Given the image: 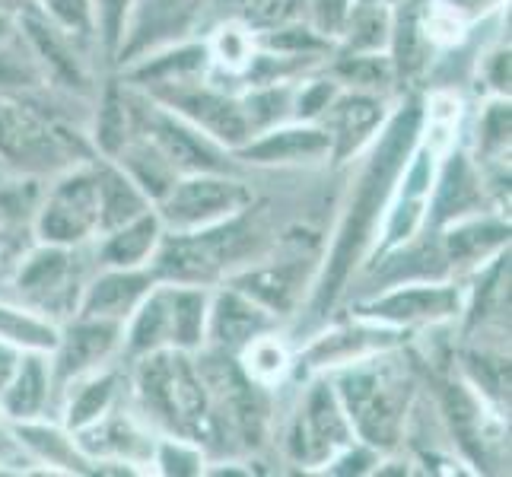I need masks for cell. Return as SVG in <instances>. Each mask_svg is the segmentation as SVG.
I'll return each instance as SVG.
<instances>
[{
    "mask_svg": "<svg viewBox=\"0 0 512 477\" xmlns=\"http://www.w3.org/2000/svg\"><path fill=\"white\" fill-rule=\"evenodd\" d=\"M420 125H423L420 105L408 102V109L395 112L382 128V134H376V144L369 150L366 166L357 175V182H353L350 201L338 223V236H334L331 245V255L319 280H315V293L309 303L312 322H319V318H325L334 309V303H338L347 287L350 271L357 268L363 252L373 245L376 226L385 217V207L388 198H392V188L398 185V175L404 163H408V156L414 153V147L420 144Z\"/></svg>",
    "mask_w": 512,
    "mask_h": 477,
    "instance_id": "1",
    "label": "cell"
},
{
    "mask_svg": "<svg viewBox=\"0 0 512 477\" xmlns=\"http://www.w3.org/2000/svg\"><path fill=\"white\" fill-rule=\"evenodd\" d=\"M134 388L144 414L175 433L179 439L201 443L210 430V404L207 388L198 373V363H191L188 350H150L137 357Z\"/></svg>",
    "mask_w": 512,
    "mask_h": 477,
    "instance_id": "2",
    "label": "cell"
},
{
    "mask_svg": "<svg viewBox=\"0 0 512 477\" xmlns=\"http://www.w3.org/2000/svg\"><path fill=\"white\" fill-rule=\"evenodd\" d=\"M338 398L357 433L369 449H392L408 417L411 379L404 369L392 363H379V357H363L344 366L338 376Z\"/></svg>",
    "mask_w": 512,
    "mask_h": 477,
    "instance_id": "3",
    "label": "cell"
},
{
    "mask_svg": "<svg viewBox=\"0 0 512 477\" xmlns=\"http://www.w3.org/2000/svg\"><path fill=\"white\" fill-rule=\"evenodd\" d=\"M252 191L233 172H194L179 175L175 185L156 201V217L172 233H194V229L217 226L229 217L249 210Z\"/></svg>",
    "mask_w": 512,
    "mask_h": 477,
    "instance_id": "4",
    "label": "cell"
},
{
    "mask_svg": "<svg viewBox=\"0 0 512 477\" xmlns=\"http://www.w3.org/2000/svg\"><path fill=\"white\" fill-rule=\"evenodd\" d=\"M0 163L26 175L74 169L77 153L55 121L26 102L0 99Z\"/></svg>",
    "mask_w": 512,
    "mask_h": 477,
    "instance_id": "5",
    "label": "cell"
},
{
    "mask_svg": "<svg viewBox=\"0 0 512 477\" xmlns=\"http://www.w3.org/2000/svg\"><path fill=\"white\" fill-rule=\"evenodd\" d=\"M147 96L153 102L166 105L169 112L185 118L188 125L204 131L207 137H214L226 150H239L245 140L252 137L242 102L226 96L223 90H214V86L194 80V74L163 83V86H153V90H147Z\"/></svg>",
    "mask_w": 512,
    "mask_h": 477,
    "instance_id": "6",
    "label": "cell"
},
{
    "mask_svg": "<svg viewBox=\"0 0 512 477\" xmlns=\"http://www.w3.org/2000/svg\"><path fill=\"white\" fill-rule=\"evenodd\" d=\"M99 226L96 166L67 169L64 179L51 185L45 201L35 207V233L45 245H80Z\"/></svg>",
    "mask_w": 512,
    "mask_h": 477,
    "instance_id": "7",
    "label": "cell"
},
{
    "mask_svg": "<svg viewBox=\"0 0 512 477\" xmlns=\"http://www.w3.org/2000/svg\"><path fill=\"white\" fill-rule=\"evenodd\" d=\"M350 439L353 430L338 392L328 382H315L303 398V408H299L290 430L293 458L306 465H325L334 455L350 449Z\"/></svg>",
    "mask_w": 512,
    "mask_h": 477,
    "instance_id": "8",
    "label": "cell"
},
{
    "mask_svg": "<svg viewBox=\"0 0 512 477\" xmlns=\"http://www.w3.org/2000/svg\"><path fill=\"white\" fill-rule=\"evenodd\" d=\"M207 7H214V0H134L128 35L121 42L115 61L131 64L144 58L150 48L179 42L201 20Z\"/></svg>",
    "mask_w": 512,
    "mask_h": 477,
    "instance_id": "9",
    "label": "cell"
},
{
    "mask_svg": "<svg viewBox=\"0 0 512 477\" xmlns=\"http://www.w3.org/2000/svg\"><path fill=\"white\" fill-rule=\"evenodd\" d=\"M125 322H112V318H86L80 315L77 322H70L67 331L58 334V344H55V363H51V388H64L70 382H77L83 376L96 373V369L112 357Z\"/></svg>",
    "mask_w": 512,
    "mask_h": 477,
    "instance_id": "10",
    "label": "cell"
},
{
    "mask_svg": "<svg viewBox=\"0 0 512 477\" xmlns=\"http://www.w3.org/2000/svg\"><path fill=\"white\" fill-rule=\"evenodd\" d=\"M462 309V293L449 284H398L382 290V296L363 303V318L388 328L398 325H439L449 322Z\"/></svg>",
    "mask_w": 512,
    "mask_h": 477,
    "instance_id": "11",
    "label": "cell"
},
{
    "mask_svg": "<svg viewBox=\"0 0 512 477\" xmlns=\"http://www.w3.org/2000/svg\"><path fill=\"white\" fill-rule=\"evenodd\" d=\"M77 258L70 255L67 245H45L39 252H26L20 261V274H16V290L42 312H77L80 296L70 280H77Z\"/></svg>",
    "mask_w": 512,
    "mask_h": 477,
    "instance_id": "12",
    "label": "cell"
},
{
    "mask_svg": "<svg viewBox=\"0 0 512 477\" xmlns=\"http://www.w3.org/2000/svg\"><path fill=\"white\" fill-rule=\"evenodd\" d=\"M20 26H23V39H26L45 80H51L55 86H64L70 93L74 90L83 93L86 86H90V77H86V67H83V55L77 51L80 42L64 35L58 26H51L45 16L35 13L32 7L23 10Z\"/></svg>",
    "mask_w": 512,
    "mask_h": 477,
    "instance_id": "13",
    "label": "cell"
},
{
    "mask_svg": "<svg viewBox=\"0 0 512 477\" xmlns=\"http://www.w3.org/2000/svg\"><path fill=\"white\" fill-rule=\"evenodd\" d=\"M239 159L252 166H290V163H315L331 156V137L315 121L299 125H274L252 134L236 150Z\"/></svg>",
    "mask_w": 512,
    "mask_h": 477,
    "instance_id": "14",
    "label": "cell"
},
{
    "mask_svg": "<svg viewBox=\"0 0 512 477\" xmlns=\"http://www.w3.org/2000/svg\"><path fill=\"white\" fill-rule=\"evenodd\" d=\"M385 105L376 93L369 90H353V93H338L325 109L319 125L331 137V159L344 163L353 153H360L369 140H373L382 128Z\"/></svg>",
    "mask_w": 512,
    "mask_h": 477,
    "instance_id": "15",
    "label": "cell"
},
{
    "mask_svg": "<svg viewBox=\"0 0 512 477\" xmlns=\"http://www.w3.org/2000/svg\"><path fill=\"white\" fill-rule=\"evenodd\" d=\"M277 322V315L258 306L255 299H249L239 290H223L210 299L207 309V338L214 341L220 350H242L258 334L271 331Z\"/></svg>",
    "mask_w": 512,
    "mask_h": 477,
    "instance_id": "16",
    "label": "cell"
},
{
    "mask_svg": "<svg viewBox=\"0 0 512 477\" xmlns=\"http://www.w3.org/2000/svg\"><path fill=\"white\" fill-rule=\"evenodd\" d=\"M156 284L153 271L140 268H105L90 287L83 290L77 312L86 318H112V322H125V318L140 306Z\"/></svg>",
    "mask_w": 512,
    "mask_h": 477,
    "instance_id": "17",
    "label": "cell"
},
{
    "mask_svg": "<svg viewBox=\"0 0 512 477\" xmlns=\"http://www.w3.org/2000/svg\"><path fill=\"white\" fill-rule=\"evenodd\" d=\"M303 284H306V258H293L284 264H261V268L239 271L233 277V290L255 299L258 306L274 312L277 318L293 312L299 293H303Z\"/></svg>",
    "mask_w": 512,
    "mask_h": 477,
    "instance_id": "18",
    "label": "cell"
},
{
    "mask_svg": "<svg viewBox=\"0 0 512 477\" xmlns=\"http://www.w3.org/2000/svg\"><path fill=\"white\" fill-rule=\"evenodd\" d=\"M433 198L427 220L436 226H446L452 220H462L468 214H478L481 204V175L474 172L471 159L465 153H452L446 159L439 179H433Z\"/></svg>",
    "mask_w": 512,
    "mask_h": 477,
    "instance_id": "19",
    "label": "cell"
},
{
    "mask_svg": "<svg viewBox=\"0 0 512 477\" xmlns=\"http://www.w3.org/2000/svg\"><path fill=\"white\" fill-rule=\"evenodd\" d=\"M77 449L90 458L115 455V458H125V462H147L153 455L150 436L140 430L125 411H112V408L99 420H93L90 427L77 430Z\"/></svg>",
    "mask_w": 512,
    "mask_h": 477,
    "instance_id": "20",
    "label": "cell"
},
{
    "mask_svg": "<svg viewBox=\"0 0 512 477\" xmlns=\"http://www.w3.org/2000/svg\"><path fill=\"white\" fill-rule=\"evenodd\" d=\"M96 191H99V226L96 233H115V229L134 223L137 217H144L153 210L150 198L140 191L128 172L121 169L112 159H102L96 166Z\"/></svg>",
    "mask_w": 512,
    "mask_h": 477,
    "instance_id": "21",
    "label": "cell"
},
{
    "mask_svg": "<svg viewBox=\"0 0 512 477\" xmlns=\"http://www.w3.org/2000/svg\"><path fill=\"white\" fill-rule=\"evenodd\" d=\"M449 226V223H446ZM509 242V223L503 220H490V217H462L452 220L449 233L443 236V255L449 261V268L458 264H478L490 252L503 249Z\"/></svg>",
    "mask_w": 512,
    "mask_h": 477,
    "instance_id": "22",
    "label": "cell"
},
{
    "mask_svg": "<svg viewBox=\"0 0 512 477\" xmlns=\"http://www.w3.org/2000/svg\"><path fill=\"white\" fill-rule=\"evenodd\" d=\"M48 392H51V369L42 360V353L29 350L20 360V366H16V373L7 382V388L0 392V408H4V417H10V420L39 417L45 401H48Z\"/></svg>",
    "mask_w": 512,
    "mask_h": 477,
    "instance_id": "23",
    "label": "cell"
},
{
    "mask_svg": "<svg viewBox=\"0 0 512 477\" xmlns=\"http://www.w3.org/2000/svg\"><path fill=\"white\" fill-rule=\"evenodd\" d=\"M163 239V223L156 210L137 217L134 223L105 233V242L99 245V264L102 268H140L147 258H153L156 245Z\"/></svg>",
    "mask_w": 512,
    "mask_h": 477,
    "instance_id": "24",
    "label": "cell"
},
{
    "mask_svg": "<svg viewBox=\"0 0 512 477\" xmlns=\"http://www.w3.org/2000/svg\"><path fill=\"white\" fill-rule=\"evenodd\" d=\"M112 163H118L128 172V179L147 194L150 204L160 201L163 194L175 185V179H179V172L172 169L169 159L156 150L144 134H134Z\"/></svg>",
    "mask_w": 512,
    "mask_h": 477,
    "instance_id": "25",
    "label": "cell"
},
{
    "mask_svg": "<svg viewBox=\"0 0 512 477\" xmlns=\"http://www.w3.org/2000/svg\"><path fill=\"white\" fill-rule=\"evenodd\" d=\"M137 134V118H134V96L128 86L109 83L105 93L99 96L96 109V125H93V140L102 159H115L121 147Z\"/></svg>",
    "mask_w": 512,
    "mask_h": 477,
    "instance_id": "26",
    "label": "cell"
},
{
    "mask_svg": "<svg viewBox=\"0 0 512 477\" xmlns=\"http://www.w3.org/2000/svg\"><path fill=\"white\" fill-rule=\"evenodd\" d=\"M388 338H395V331L379 322H373V328H360V331H331V334H322V338L306 350V363L312 369L347 366L353 360H363L369 353L388 347L392 344Z\"/></svg>",
    "mask_w": 512,
    "mask_h": 477,
    "instance_id": "27",
    "label": "cell"
},
{
    "mask_svg": "<svg viewBox=\"0 0 512 477\" xmlns=\"http://www.w3.org/2000/svg\"><path fill=\"white\" fill-rule=\"evenodd\" d=\"M128 353L140 357V353L172 347V312H169V290L166 284H153V290L140 299V306L128 315Z\"/></svg>",
    "mask_w": 512,
    "mask_h": 477,
    "instance_id": "28",
    "label": "cell"
},
{
    "mask_svg": "<svg viewBox=\"0 0 512 477\" xmlns=\"http://www.w3.org/2000/svg\"><path fill=\"white\" fill-rule=\"evenodd\" d=\"M388 32H392V10L382 4H353L338 39L344 55H379L388 48Z\"/></svg>",
    "mask_w": 512,
    "mask_h": 477,
    "instance_id": "29",
    "label": "cell"
},
{
    "mask_svg": "<svg viewBox=\"0 0 512 477\" xmlns=\"http://www.w3.org/2000/svg\"><path fill=\"white\" fill-rule=\"evenodd\" d=\"M118 395V376L115 373H90L74 382V392L67 401V430L77 433L83 427H90L93 420H99L109 408H115Z\"/></svg>",
    "mask_w": 512,
    "mask_h": 477,
    "instance_id": "30",
    "label": "cell"
},
{
    "mask_svg": "<svg viewBox=\"0 0 512 477\" xmlns=\"http://www.w3.org/2000/svg\"><path fill=\"white\" fill-rule=\"evenodd\" d=\"M58 325H51L48 318H39L29 309H16L0 303V341L13 347L35 350V353H51L58 344Z\"/></svg>",
    "mask_w": 512,
    "mask_h": 477,
    "instance_id": "31",
    "label": "cell"
},
{
    "mask_svg": "<svg viewBox=\"0 0 512 477\" xmlns=\"http://www.w3.org/2000/svg\"><path fill=\"white\" fill-rule=\"evenodd\" d=\"M239 353H242L239 369L261 388H271L290 366V353H287L284 341H280L277 334H271V331H264V334H258V338H252Z\"/></svg>",
    "mask_w": 512,
    "mask_h": 477,
    "instance_id": "32",
    "label": "cell"
},
{
    "mask_svg": "<svg viewBox=\"0 0 512 477\" xmlns=\"http://www.w3.org/2000/svg\"><path fill=\"white\" fill-rule=\"evenodd\" d=\"M51 26H58L74 42L86 45L96 39V7L93 0H29Z\"/></svg>",
    "mask_w": 512,
    "mask_h": 477,
    "instance_id": "33",
    "label": "cell"
},
{
    "mask_svg": "<svg viewBox=\"0 0 512 477\" xmlns=\"http://www.w3.org/2000/svg\"><path fill=\"white\" fill-rule=\"evenodd\" d=\"M252 58H255V32L239 20L223 23L207 45V61H214L217 67L229 70V74H245Z\"/></svg>",
    "mask_w": 512,
    "mask_h": 477,
    "instance_id": "34",
    "label": "cell"
},
{
    "mask_svg": "<svg viewBox=\"0 0 512 477\" xmlns=\"http://www.w3.org/2000/svg\"><path fill=\"white\" fill-rule=\"evenodd\" d=\"M229 10L252 32H268L306 20V0H236Z\"/></svg>",
    "mask_w": 512,
    "mask_h": 477,
    "instance_id": "35",
    "label": "cell"
},
{
    "mask_svg": "<svg viewBox=\"0 0 512 477\" xmlns=\"http://www.w3.org/2000/svg\"><path fill=\"white\" fill-rule=\"evenodd\" d=\"M293 93H296L293 86H284V83L255 86V90L242 99V112H245V121H249L252 134L280 125L293 109Z\"/></svg>",
    "mask_w": 512,
    "mask_h": 477,
    "instance_id": "36",
    "label": "cell"
},
{
    "mask_svg": "<svg viewBox=\"0 0 512 477\" xmlns=\"http://www.w3.org/2000/svg\"><path fill=\"white\" fill-rule=\"evenodd\" d=\"M16 436H20V446L26 443L32 452H39L45 462L64 465L67 471H86V458L77 455L74 439H67L64 433L51 427H32L29 420H23V427H16Z\"/></svg>",
    "mask_w": 512,
    "mask_h": 477,
    "instance_id": "37",
    "label": "cell"
},
{
    "mask_svg": "<svg viewBox=\"0 0 512 477\" xmlns=\"http://www.w3.org/2000/svg\"><path fill=\"white\" fill-rule=\"evenodd\" d=\"M93 7H96V39L105 51V58H115L128 35L134 0H93Z\"/></svg>",
    "mask_w": 512,
    "mask_h": 477,
    "instance_id": "38",
    "label": "cell"
},
{
    "mask_svg": "<svg viewBox=\"0 0 512 477\" xmlns=\"http://www.w3.org/2000/svg\"><path fill=\"white\" fill-rule=\"evenodd\" d=\"M334 77L357 86V90H376L385 86V80H392V61L382 55H341V61L334 64Z\"/></svg>",
    "mask_w": 512,
    "mask_h": 477,
    "instance_id": "39",
    "label": "cell"
},
{
    "mask_svg": "<svg viewBox=\"0 0 512 477\" xmlns=\"http://www.w3.org/2000/svg\"><path fill=\"white\" fill-rule=\"evenodd\" d=\"M338 83L334 80H309L293 93V118L296 121H319L325 115V109L331 105V99L338 96Z\"/></svg>",
    "mask_w": 512,
    "mask_h": 477,
    "instance_id": "40",
    "label": "cell"
},
{
    "mask_svg": "<svg viewBox=\"0 0 512 477\" xmlns=\"http://www.w3.org/2000/svg\"><path fill=\"white\" fill-rule=\"evenodd\" d=\"M350 7H353V0H306L309 26L319 35H325V39H338Z\"/></svg>",
    "mask_w": 512,
    "mask_h": 477,
    "instance_id": "41",
    "label": "cell"
},
{
    "mask_svg": "<svg viewBox=\"0 0 512 477\" xmlns=\"http://www.w3.org/2000/svg\"><path fill=\"white\" fill-rule=\"evenodd\" d=\"M478 144L484 153H500L509 144V102H493L481 118Z\"/></svg>",
    "mask_w": 512,
    "mask_h": 477,
    "instance_id": "42",
    "label": "cell"
},
{
    "mask_svg": "<svg viewBox=\"0 0 512 477\" xmlns=\"http://www.w3.org/2000/svg\"><path fill=\"white\" fill-rule=\"evenodd\" d=\"M160 465L166 474H198L201 471V452L185 446V439L160 446Z\"/></svg>",
    "mask_w": 512,
    "mask_h": 477,
    "instance_id": "43",
    "label": "cell"
},
{
    "mask_svg": "<svg viewBox=\"0 0 512 477\" xmlns=\"http://www.w3.org/2000/svg\"><path fill=\"white\" fill-rule=\"evenodd\" d=\"M484 77L497 93H509V48L493 51L484 61Z\"/></svg>",
    "mask_w": 512,
    "mask_h": 477,
    "instance_id": "44",
    "label": "cell"
},
{
    "mask_svg": "<svg viewBox=\"0 0 512 477\" xmlns=\"http://www.w3.org/2000/svg\"><path fill=\"white\" fill-rule=\"evenodd\" d=\"M20 347H13L7 341H0V392L7 388V382L13 379L16 373V366H20Z\"/></svg>",
    "mask_w": 512,
    "mask_h": 477,
    "instance_id": "45",
    "label": "cell"
},
{
    "mask_svg": "<svg viewBox=\"0 0 512 477\" xmlns=\"http://www.w3.org/2000/svg\"><path fill=\"white\" fill-rule=\"evenodd\" d=\"M449 7H455L458 13H478V10H487L490 4H497V0H446Z\"/></svg>",
    "mask_w": 512,
    "mask_h": 477,
    "instance_id": "46",
    "label": "cell"
},
{
    "mask_svg": "<svg viewBox=\"0 0 512 477\" xmlns=\"http://www.w3.org/2000/svg\"><path fill=\"white\" fill-rule=\"evenodd\" d=\"M13 455H16V439L7 433V427H4V417H0V458H4V462H10Z\"/></svg>",
    "mask_w": 512,
    "mask_h": 477,
    "instance_id": "47",
    "label": "cell"
},
{
    "mask_svg": "<svg viewBox=\"0 0 512 477\" xmlns=\"http://www.w3.org/2000/svg\"><path fill=\"white\" fill-rule=\"evenodd\" d=\"M13 35V20H10V10L0 4V42H7Z\"/></svg>",
    "mask_w": 512,
    "mask_h": 477,
    "instance_id": "48",
    "label": "cell"
},
{
    "mask_svg": "<svg viewBox=\"0 0 512 477\" xmlns=\"http://www.w3.org/2000/svg\"><path fill=\"white\" fill-rule=\"evenodd\" d=\"M353 4H382V7H392L395 0H353Z\"/></svg>",
    "mask_w": 512,
    "mask_h": 477,
    "instance_id": "49",
    "label": "cell"
},
{
    "mask_svg": "<svg viewBox=\"0 0 512 477\" xmlns=\"http://www.w3.org/2000/svg\"><path fill=\"white\" fill-rule=\"evenodd\" d=\"M0 4H4L7 10H13V7H23V4H29V0H0Z\"/></svg>",
    "mask_w": 512,
    "mask_h": 477,
    "instance_id": "50",
    "label": "cell"
},
{
    "mask_svg": "<svg viewBox=\"0 0 512 477\" xmlns=\"http://www.w3.org/2000/svg\"><path fill=\"white\" fill-rule=\"evenodd\" d=\"M4 169H7V166H4V163H0V172H4ZM0 185H4V179H0Z\"/></svg>",
    "mask_w": 512,
    "mask_h": 477,
    "instance_id": "51",
    "label": "cell"
}]
</instances>
